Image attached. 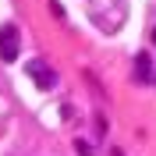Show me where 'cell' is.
<instances>
[{
	"label": "cell",
	"instance_id": "obj_1",
	"mask_svg": "<svg viewBox=\"0 0 156 156\" xmlns=\"http://www.w3.org/2000/svg\"><path fill=\"white\" fill-rule=\"evenodd\" d=\"M25 71H29V78L36 82L39 89H53V85H57V75H53V68H50L46 60H29Z\"/></svg>",
	"mask_w": 156,
	"mask_h": 156
},
{
	"label": "cell",
	"instance_id": "obj_2",
	"mask_svg": "<svg viewBox=\"0 0 156 156\" xmlns=\"http://www.w3.org/2000/svg\"><path fill=\"white\" fill-rule=\"evenodd\" d=\"M18 50H21L18 29H14V25H4V29H0V57L11 64V60H18Z\"/></svg>",
	"mask_w": 156,
	"mask_h": 156
}]
</instances>
